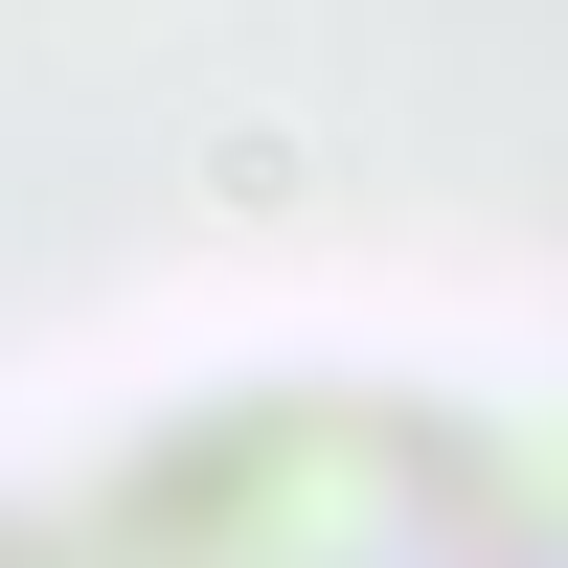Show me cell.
<instances>
[{
  "instance_id": "1",
  "label": "cell",
  "mask_w": 568,
  "mask_h": 568,
  "mask_svg": "<svg viewBox=\"0 0 568 568\" xmlns=\"http://www.w3.org/2000/svg\"><path fill=\"white\" fill-rule=\"evenodd\" d=\"M0 568H568V409L455 364H227L0 455Z\"/></svg>"
}]
</instances>
